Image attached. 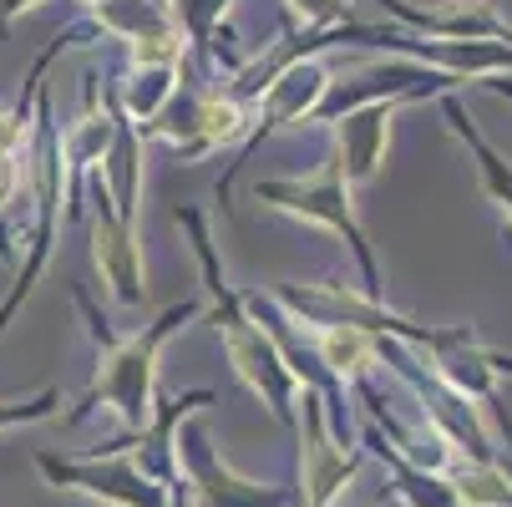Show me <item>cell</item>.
Listing matches in <instances>:
<instances>
[{"label": "cell", "mask_w": 512, "mask_h": 507, "mask_svg": "<svg viewBox=\"0 0 512 507\" xmlns=\"http://www.w3.org/2000/svg\"><path fill=\"white\" fill-rule=\"evenodd\" d=\"M77 305H82L87 330H92V340H97V376H92V386L82 391L71 421H82L87 411H102V406H107L127 431H148V421H153V411H158V355H163V345H168L188 320L203 315V305H198V300H183V305L163 310L158 320H148L142 330H132L127 340L107 330V320H102L97 305L87 300V289H77Z\"/></svg>", "instance_id": "obj_1"}, {"label": "cell", "mask_w": 512, "mask_h": 507, "mask_svg": "<svg viewBox=\"0 0 512 507\" xmlns=\"http://www.w3.org/2000/svg\"><path fill=\"white\" fill-rule=\"evenodd\" d=\"M173 219L193 234V249H198V264H203V279H208V300H213L208 320L218 325V340H224V355H229L234 376L274 411V421L295 426V406H300V391H305V386L295 381V371L284 366V355H279V345L269 340V330L249 315L244 295H234V289L224 284V274H218V254H213V239H208L203 213L178 203Z\"/></svg>", "instance_id": "obj_2"}, {"label": "cell", "mask_w": 512, "mask_h": 507, "mask_svg": "<svg viewBox=\"0 0 512 507\" xmlns=\"http://www.w3.org/2000/svg\"><path fill=\"white\" fill-rule=\"evenodd\" d=\"M254 198L269 203V208H279V213H289V219H305V224L345 239L350 254H355V264H360V279H365L360 289L371 300H381V264L371 254V239H365L360 219H355V193H350V183H345V173H340L335 158H325L320 173H310V178H259L254 183Z\"/></svg>", "instance_id": "obj_3"}, {"label": "cell", "mask_w": 512, "mask_h": 507, "mask_svg": "<svg viewBox=\"0 0 512 507\" xmlns=\"http://www.w3.org/2000/svg\"><path fill=\"white\" fill-rule=\"evenodd\" d=\"M36 467L56 482V487H71V492H87V497H102V502H117V507H173V492L158 487L148 472H142L127 452V442H117L112 452H92V457H51L41 452Z\"/></svg>", "instance_id": "obj_4"}, {"label": "cell", "mask_w": 512, "mask_h": 507, "mask_svg": "<svg viewBox=\"0 0 512 507\" xmlns=\"http://www.w3.org/2000/svg\"><path fill=\"white\" fill-rule=\"evenodd\" d=\"M92 36H117L132 66H183L188 41L168 11V0H102L82 21Z\"/></svg>", "instance_id": "obj_5"}, {"label": "cell", "mask_w": 512, "mask_h": 507, "mask_svg": "<svg viewBox=\"0 0 512 507\" xmlns=\"http://www.w3.org/2000/svg\"><path fill=\"white\" fill-rule=\"evenodd\" d=\"M102 173V168H97ZM92 173V264L107 284V300L122 305V310H142L148 305V269H142V239L137 229H127L112 203H107V188L102 178Z\"/></svg>", "instance_id": "obj_6"}, {"label": "cell", "mask_w": 512, "mask_h": 507, "mask_svg": "<svg viewBox=\"0 0 512 507\" xmlns=\"http://www.w3.org/2000/svg\"><path fill=\"white\" fill-rule=\"evenodd\" d=\"M178 467H183V482L193 487V507H289L284 487H264L254 477H239L213 452L203 426L178 431Z\"/></svg>", "instance_id": "obj_7"}, {"label": "cell", "mask_w": 512, "mask_h": 507, "mask_svg": "<svg viewBox=\"0 0 512 507\" xmlns=\"http://www.w3.org/2000/svg\"><path fill=\"white\" fill-rule=\"evenodd\" d=\"M82 117L61 132V168H66V219L82 213V193L92 183V173L102 168L107 148H112V132H117V102H112V87L102 92L97 71L82 77Z\"/></svg>", "instance_id": "obj_8"}, {"label": "cell", "mask_w": 512, "mask_h": 507, "mask_svg": "<svg viewBox=\"0 0 512 507\" xmlns=\"http://www.w3.org/2000/svg\"><path fill=\"white\" fill-rule=\"evenodd\" d=\"M386 16L401 21V31L426 41H497L512 51V21L492 0H436V6H406V0H376Z\"/></svg>", "instance_id": "obj_9"}, {"label": "cell", "mask_w": 512, "mask_h": 507, "mask_svg": "<svg viewBox=\"0 0 512 507\" xmlns=\"http://www.w3.org/2000/svg\"><path fill=\"white\" fill-rule=\"evenodd\" d=\"M300 406H305V421H300V437H305V452H300V472H305V507H330V497L355 477L360 467V452L350 447L345 452V437H335V426L325 416V401L320 391H300Z\"/></svg>", "instance_id": "obj_10"}, {"label": "cell", "mask_w": 512, "mask_h": 507, "mask_svg": "<svg viewBox=\"0 0 512 507\" xmlns=\"http://www.w3.org/2000/svg\"><path fill=\"white\" fill-rule=\"evenodd\" d=\"M325 92H330V61L325 56H310V61H295L289 71H279V77L259 92V112H254V132L244 142V158L259 148L264 137H274L279 127L310 122L315 107L325 102Z\"/></svg>", "instance_id": "obj_11"}, {"label": "cell", "mask_w": 512, "mask_h": 507, "mask_svg": "<svg viewBox=\"0 0 512 507\" xmlns=\"http://www.w3.org/2000/svg\"><path fill=\"white\" fill-rule=\"evenodd\" d=\"M406 102H371V107H355L335 122V148L330 158L340 163L350 193L371 188L386 168V148H391V122Z\"/></svg>", "instance_id": "obj_12"}, {"label": "cell", "mask_w": 512, "mask_h": 507, "mask_svg": "<svg viewBox=\"0 0 512 507\" xmlns=\"http://www.w3.org/2000/svg\"><path fill=\"white\" fill-rule=\"evenodd\" d=\"M310 350L325 366V376L335 386H371L376 366H381V335L371 330H355V325H325V330H310Z\"/></svg>", "instance_id": "obj_13"}, {"label": "cell", "mask_w": 512, "mask_h": 507, "mask_svg": "<svg viewBox=\"0 0 512 507\" xmlns=\"http://www.w3.org/2000/svg\"><path fill=\"white\" fill-rule=\"evenodd\" d=\"M442 112H447V127L467 142V153H472V163H477V178H482V193H487V203H497L502 229H507V239H512V158H502L492 142L477 132V122H472V112L462 107L457 92L442 97Z\"/></svg>", "instance_id": "obj_14"}, {"label": "cell", "mask_w": 512, "mask_h": 507, "mask_svg": "<svg viewBox=\"0 0 512 507\" xmlns=\"http://www.w3.org/2000/svg\"><path fill=\"white\" fill-rule=\"evenodd\" d=\"M178 82H183V66H127L112 82V102L142 132V127H153L163 117V107L183 92Z\"/></svg>", "instance_id": "obj_15"}, {"label": "cell", "mask_w": 512, "mask_h": 507, "mask_svg": "<svg viewBox=\"0 0 512 507\" xmlns=\"http://www.w3.org/2000/svg\"><path fill=\"white\" fill-rule=\"evenodd\" d=\"M229 6L234 0H168V11H173V21H178V31L193 51H208L218 41V26H224Z\"/></svg>", "instance_id": "obj_16"}, {"label": "cell", "mask_w": 512, "mask_h": 507, "mask_svg": "<svg viewBox=\"0 0 512 507\" xmlns=\"http://www.w3.org/2000/svg\"><path fill=\"white\" fill-rule=\"evenodd\" d=\"M284 11H289V26L295 31H330L345 21L350 0H284Z\"/></svg>", "instance_id": "obj_17"}, {"label": "cell", "mask_w": 512, "mask_h": 507, "mask_svg": "<svg viewBox=\"0 0 512 507\" xmlns=\"http://www.w3.org/2000/svg\"><path fill=\"white\" fill-rule=\"evenodd\" d=\"M21 183H26V158H0V219H6V208L21 198Z\"/></svg>", "instance_id": "obj_18"}, {"label": "cell", "mask_w": 512, "mask_h": 507, "mask_svg": "<svg viewBox=\"0 0 512 507\" xmlns=\"http://www.w3.org/2000/svg\"><path fill=\"white\" fill-rule=\"evenodd\" d=\"M36 6H41V0H0V31H11V21L31 16Z\"/></svg>", "instance_id": "obj_19"}, {"label": "cell", "mask_w": 512, "mask_h": 507, "mask_svg": "<svg viewBox=\"0 0 512 507\" xmlns=\"http://www.w3.org/2000/svg\"><path fill=\"white\" fill-rule=\"evenodd\" d=\"M77 6H102V0H77Z\"/></svg>", "instance_id": "obj_20"}]
</instances>
